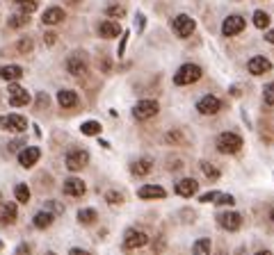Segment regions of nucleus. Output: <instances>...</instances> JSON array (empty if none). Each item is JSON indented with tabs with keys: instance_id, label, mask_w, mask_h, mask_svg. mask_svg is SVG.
I'll return each instance as SVG.
<instances>
[{
	"instance_id": "nucleus-36",
	"label": "nucleus",
	"mask_w": 274,
	"mask_h": 255,
	"mask_svg": "<svg viewBox=\"0 0 274 255\" xmlns=\"http://www.w3.org/2000/svg\"><path fill=\"white\" fill-rule=\"evenodd\" d=\"M44 210H48V212H50V214H55V216H60V214H64V205H60V203H57V201H46Z\"/></svg>"
},
{
	"instance_id": "nucleus-28",
	"label": "nucleus",
	"mask_w": 274,
	"mask_h": 255,
	"mask_svg": "<svg viewBox=\"0 0 274 255\" xmlns=\"http://www.w3.org/2000/svg\"><path fill=\"white\" fill-rule=\"evenodd\" d=\"M30 23V14H25V12H21V14H14L10 16V28L19 30V28H25V25Z\"/></svg>"
},
{
	"instance_id": "nucleus-51",
	"label": "nucleus",
	"mask_w": 274,
	"mask_h": 255,
	"mask_svg": "<svg viewBox=\"0 0 274 255\" xmlns=\"http://www.w3.org/2000/svg\"><path fill=\"white\" fill-rule=\"evenodd\" d=\"M256 255H272L269 250H260V253H256Z\"/></svg>"
},
{
	"instance_id": "nucleus-6",
	"label": "nucleus",
	"mask_w": 274,
	"mask_h": 255,
	"mask_svg": "<svg viewBox=\"0 0 274 255\" xmlns=\"http://www.w3.org/2000/svg\"><path fill=\"white\" fill-rule=\"evenodd\" d=\"M87 162H89V153L85 148H73L66 153V169L69 171H80L82 167H87Z\"/></svg>"
},
{
	"instance_id": "nucleus-26",
	"label": "nucleus",
	"mask_w": 274,
	"mask_h": 255,
	"mask_svg": "<svg viewBox=\"0 0 274 255\" xmlns=\"http://www.w3.org/2000/svg\"><path fill=\"white\" fill-rule=\"evenodd\" d=\"M101 123L99 121H85L82 125H80V133L87 135V137H96V135H101Z\"/></svg>"
},
{
	"instance_id": "nucleus-54",
	"label": "nucleus",
	"mask_w": 274,
	"mask_h": 255,
	"mask_svg": "<svg viewBox=\"0 0 274 255\" xmlns=\"http://www.w3.org/2000/svg\"><path fill=\"white\" fill-rule=\"evenodd\" d=\"M217 255H226V253H224V250H219V253H217Z\"/></svg>"
},
{
	"instance_id": "nucleus-38",
	"label": "nucleus",
	"mask_w": 274,
	"mask_h": 255,
	"mask_svg": "<svg viewBox=\"0 0 274 255\" xmlns=\"http://www.w3.org/2000/svg\"><path fill=\"white\" fill-rule=\"evenodd\" d=\"M215 203H217V205H233V203H235V198L231 196V194H219V196H217V201H215Z\"/></svg>"
},
{
	"instance_id": "nucleus-27",
	"label": "nucleus",
	"mask_w": 274,
	"mask_h": 255,
	"mask_svg": "<svg viewBox=\"0 0 274 255\" xmlns=\"http://www.w3.org/2000/svg\"><path fill=\"white\" fill-rule=\"evenodd\" d=\"M96 219H99V214H96V210H92V207H85V210L78 212V221L82 226H92Z\"/></svg>"
},
{
	"instance_id": "nucleus-33",
	"label": "nucleus",
	"mask_w": 274,
	"mask_h": 255,
	"mask_svg": "<svg viewBox=\"0 0 274 255\" xmlns=\"http://www.w3.org/2000/svg\"><path fill=\"white\" fill-rule=\"evenodd\" d=\"M16 48H19L21 55H28L32 53V48H35V44H32L30 37H23V39H19V44H16Z\"/></svg>"
},
{
	"instance_id": "nucleus-40",
	"label": "nucleus",
	"mask_w": 274,
	"mask_h": 255,
	"mask_svg": "<svg viewBox=\"0 0 274 255\" xmlns=\"http://www.w3.org/2000/svg\"><path fill=\"white\" fill-rule=\"evenodd\" d=\"M167 142H169V144H178V142H183V137H180L178 130H171V133L167 135Z\"/></svg>"
},
{
	"instance_id": "nucleus-7",
	"label": "nucleus",
	"mask_w": 274,
	"mask_h": 255,
	"mask_svg": "<svg viewBox=\"0 0 274 255\" xmlns=\"http://www.w3.org/2000/svg\"><path fill=\"white\" fill-rule=\"evenodd\" d=\"M171 28H174V32L180 37V39H185V37H190L192 32H195L197 23L190 19L188 14H178L174 21H171Z\"/></svg>"
},
{
	"instance_id": "nucleus-42",
	"label": "nucleus",
	"mask_w": 274,
	"mask_h": 255,
	"mask_svg": "<svg viewBox=\"0 0 274 255\" xmlns=\"http://www.w3.org/2000/svg\"><path fill=\"white\" fill-rule=\"evenodd\" d=\"M37 107H48V96H46V93H39V96H37Z\"/></svg>"
},
{
	"instance_id": "nucleus-57",
	"label": "nucleus",
	"mask_w": 274,
	"mask_h": 255,
	"mask_svg": "<svg viewBox=\"0 0 274 255\" xmlns=\"http://www.w3.org/2000/svg\"><path fill=\"white\" fill-rule=\"evenodd\" d=\"M0 201H3V194H0Z\"/></svg>"
},
{
	"instance_id": "nucleus-11",
	"label": "nucleus",
	"mask_w": 274,
	"mask_h": 255,
	"mask_svg": "<svg viewBox=\"0 0 274 255\" xmlns=\"http://www.w3.org/2000/svg\"><path fill=\"white\" fill-rule=\"evenodd\" d=\"M197 109H199V114H204V116H213V114H217L219 109H222V100L217 98V96H204V98L197 103Z\"/></svg>"
},
{
	"instance_id": "nucleus-5",
	"label": "nucleus",
	"mask_w": 274,
	"mask_h": 255,
	"mask_svg": "<svg viewBox=\"0 0 274 255\" xmlns=\"http://www.w3.org/2000/svg\"><path fill=\"white\" fill-rule=\"evenodd\" d=\"M0 128L10 130V133H25L28 130V118L21 114H5L0 116Z\"/></svg>"
},
{
	"instance_id": "nucleus-25",
	"label": "nucleus",
	"mask_w": 274,
	"mask_h": 255,
	"mask_svg": "<svg viewBox=\"0 0 274 255\" xmlns=\"http://www.w3.org/2000/svg\"><path fill=\"white\" fill-rule=\"evenodd\" d=\"M210 248H213V241H210L208 237H204V239L195 241V246H192V255H210Z\"/></svg>"
},
{
	"instance_id": "nucleus-21",
	"label": "nucleus",
	"mask_w": 274,
	"mask_h": 255,
	"mask_svg": "<svg viewBox=\"0 0 274 255\" xmlns=\"http://www.w3.org/2000/svg\"><path fill=\"white\" fill-rule=\"evenodd\" d=\"M41 21H44V25H57L64 21V10L62 7H48V10L41 14Z\"/></svg>"
},
{
	"instance_id": "nucleus-18",
	"label": "nucleus",
	"mask_w": 274,
	"mask_h": 255,
	"mask_svg": "<svg viewBox=\"0 0 274 255\" xmlns=\"http://www.w3.org/2000/svg\"><path fill=\"white\" fill-rule=\"evenodd\" d=\"M119 32H121V25L117 21H103L99 25V35L103 39H115V37H119Z\"/></svg>"
},
{
	"instance_id": "nucleus-41",
	"label": "nucleus",
	"mask_w": 274,
	"mask_h": 255,
	"mask_svg": "<svg viewBox=\"0 0 274 255\" xmlns=\"http://www.w3.org/2000/svg\"><path fill=\"white\" fill-rule=\"evenodd\" d=\"M32 253V246L30 244H21L19 248H16V255H30Z\"/></svg>"
},
{
	"instance_id": "nucleus-56",
	"label": "nucleus",
	"mask_w": 274,
	"mask_h": 255,
	"mask_svg": "<svg viewBox=\"0 0 274 255\" xmlns=\"http://www.w3.org/2000/svg\"><path fill=\"white\" fill-rule=\"evenodd\" d=\"M0 250H3V241H0Z\"/></svg>"
},
{
	"instance_id": "nucleus-44",
	"label": "nucleus",
	"mask_w": 274,
	"mask_h": 255,
	"mask_svg": "<svg viewBox=\"0 0 274 255\" xmlns=\"http://www.w3.org/2000/svg\"><path fill=\"white\" fill-rule=\"evenodd\" d=\"M162 248H164V237L158 235V244H153V253H155V255L162 253Z\"/></svg>"
},
{
	"instance_id": "nucleus-23",
	"label": "nucleus",
	"mask_w": 274,
	"mask_h": 255,
	"mask_svg": "<svg viewBox=\"0 0 274 255\" xmlns=\"http://www.w3.org/2000/svg\"><path fill=\"white\" fill-rule=\"evenodd\" d=\"M0 78L7 80V82H16V80L23 78V69H21V66H16V64H7V66H3V69H0Z\"/></svg>"
},
{
	"instance_id": "nucleus-32",
	"label": "nucleus",
	"mask_w": 274,
	"mask_h": 255,
	"mask_svg": "<svg viewBox=\"0 0 274 255\" xmlns=\"http://www.w3.org/2000/svg\"><path fill=\"white\" fill-rule=\"evenodd\" d=\"M254 25L258 30H265L269 25V14H265L263 10H258V12H254Z\"/></svg>"
},
{
	"instance_id": "nucleus-35",
	"label": "nucleus",
	"mask_w": 274,
	"mask_h": 255,
	"mask_svg": "<svg viewBox=\"0 0 274 255\" xmlns=\"http://www.w3.org/2000/svg\"><path fill=\"white\" fill-rule=\"evenodd\" d=\"M105 14L112 16V19H124L126 16V10L121 5H108L105 7Z\"/></svg>"
},
{
	"instance_id": "nucleus-49",
	"label": "nucleus",
	"mask_w": 274,
	"mask_h": 255,
	"mask_svg": "<svg viewBox=\"0 0 274 255\" xmlns=\"http://www.w3.org/2000/svg\"><path fill=\"white\" fill-rule=\"evenodd\" d=\"M21 146H23V142H21V139H16V142L10 144V151H16V148H21Z\"/></svg>"
},
{
	"instance_id": "nucleus-52",
	"label": "nucleus",
	"mask_w": 274,
	"mask_h": 255,
	"mask_svg": "<svg viewBox=\"0 0 274 255\" xmlns=\"http://www.w3.org/2000/svg\"><path fill=\"white\" fill-rule=\"evenodd\" d=\"M238 255H247V250H244V248H240V250H238Z\"/></svg>"
},
{
	"instance_id": "nucleus-46",
	"label": "nucleus",
	"mask_w": 274,
	"mask_h": 255,
	"mask_svg": "<svg viewBox=\"0 0 274 255\" xmlns=\"http://www.w3.org/2000/svg\"><path fill=\"white\" fill-rule=\"evenodd\" d=\"M69 255H92L89 250H82V248H71Z\"/></svg>"
},
{
	"instance_id": "nucleus-34",
	"label": "nucleus",
	"mask_w": 274,
	"mask_h": 255,
	"mask_svg": "<svg viewBox=\"0 0 274 255\" xmlns=\"http://www.w3.org/2000/svg\"><path fill=\"white\" fill-rule=\"evenodd\" d=\"M105 201H108L110 205H121V203H124V194L110 189V191H105Z\"/></svg>"
},
{
	"instance_id": "nucleus-20",
	"label": "nucleus",
	"mask_w": 274,
	"mask_h": 255,
	"mask_svg": "<svg viewBox=\"0 0 274 255\" xmlns=\"http://www.w3.org/2000/svg\"><path fill=\"white\" fill-rule=\"evenodd\" d=\"M137 196L144 198V201H149V198H164L167 196V191H164L160 185H144V187H140Z\"/></svg>"
},
{
	"instance_id": "nucleus-43",
	"label": "nucleus",
	"mask_w": 274,
	"mask_h": 255,
	"mask_svg": "<svg viewBox=\"0 0 274 255\" xmlns=\"http://www.w3.org/2000/svg\"><path fill=\"white\" fill-rule=\"evenodd\" d=\"M55 41H57V35H55V32H46L44 35V44L46 46H53Z\"/></svg>"
},
{
	"instance_id": "nucleus-19",
	"label": "nucleus",
	"mask_w": 274,
	"mask_h": 255,
	"mask_svg": "<svg viewBox=\"0 0 274 255\" xmlns=\"http://www.w3.org/2000/svg\"><path fill=\"white\" fill-rule=\"evenodd\" d=\"M57 103L64 109H71L80 103V98H78V93L71 91V89H62V91H57Z\"/></svg>"
},
{
	"instance_id": "nucleus-47",
	"label": "nucleus",
	"mask_w": 274,
	"mask_h": 255,
	"mask_svg": "<svg viewBox=\"0 0 274 255\" xmlns=\"http://www.w3.org/2000/svg\"><path fill=\"white\" fill-rule=\"evenodd\" d=\"M137 30H144V14H137Z\"/></svg>"
},
{
	"instance_id": "nucleus-10",
	"label": "nucleus",
	"mask_w": 274,
	"mask_h": 255,
	"mask_svg": "<svg viewBox=\"0 0 274 255\" xmlns=\"http://www.w3.org/2000/svg\"><path fill=\"white\" fill-rule=\"evenodd\" d=\"M217 223L224 228V230L235 232L242 226V216H240L238 212H222V214H217Z\"/></svg>"
},
{
	"instance_id": "nucleus-3",
	"label": "nucleus",
	"mask_w": 274,
	"mask_h": 255,
	"mask_svg": "<svg viewBox=\"0 0 274 255\" xmlns=\"http://www.w3.org/2000/svg\"><path fill=\"white\" fill-rule=\"evenodd\" d=\"M149 244V235L142 228H128L124 232V248L126 250H137L142 246Z\"/></svg>"
},
{
	"instance_id": "nucleus-29",
	"label": "nucleus",
	"mask_w": 274,
	"mask_h": 255,
	"mask_svg": "<svg viewBox=\"0 0 274 255\" xmlns=\"http://www.w3.org/2000/svg\"><path fill=\"white\" fill-rule=\"evenodd\" d=\"M14 196H16V201L19 203H25V205H28V203H30V187L28 185H16L14 187Z\"/></svg>"
},
{
	"instance_id": "nucleus-30",
	"label": "nucleus",
	"mask_w": 274,
	"mask_h": 255,
	"mask_svg": "<svg viewBox=\"0 0 274 255\" xmlns=\"http://www.w3.org/2000/svg\"><path fill=\"white\" fill-rule=\"evenodd\" d=\"M201 171L206 173V178H208V180H219V176H222V173H219V169L215 167V164H210V162H201Z\"/></svg>"
},
{
	"instance_id": "nucleus-39",
	"label": "nucleus",
	"mask_w": 274,
	"mask_h": 255,
	"mask_svg": "<svg viewBox=\"0 0 274 255\" xmlns=\"http://www.w3.org/2000/svg\"><path fill=\"white\" fill-rule=\"evenodd\" d=\"M217 196H219V191H208V194H204L199 201H201V203H210V201L215 203V201H217Z\"/></svg>"
},
{
	"instance_id": "nucleus-8",
	"label": "nucleus",
	"mask_w": 274,
	"mask_h": 255,
	"mask_svg": "<svg viewBox=\"0 0 274 255\" xmlns=\"http://www.w3.org/2000/svg\"><path fill=\"white\" fill-rule=\"evenodd\" d=\"M7 96H10V105H14V107H23V105L30 103V93H28V89H23L21 84H16V82L10 84Z\"/></svg>"
},
{
	"instance_id": "nucleus-4",
	"label": "nucleus",
	"mask_w": 274,
	"mask_h": 255,
	"mask_svg": "<svg viewBox=\"0 0 274 255\" xmlns=\"http://www.w3.org/2000/svg\"><path fill=\"white\" fill-rule=\"evenodd\" d=\"M158 109H160V105H158V100H140V103H135V107H133V116L137 118V121H146V118H153L155 114H158Z\"/></svg>"
},
{
	"instance_id": "nucleus-37",
	"label": "nucleus",
	"mask_w": 274,
	"mask_h": 255,
	"mask_svg": "<svg viewBox=\"0 0 274 255\" xmlns=\"http://www.w3.org/2000/svg\"><path fill=\"white\" fill-rule=\"evenodd\" d=\"M263 100H265V105H274V82L265 84V89H263Z\"/></svg>"
},
{
	"instance_id": "nucleus-55",
	"label": "nucleus",
	"mask_w": 274,
	"mask_h": 255,
	"mask_svg": "<svg viewBox=\"0 0 274 255\" xmlns=\"http://www.w3.org/2000/svg\"><path fill=\"white\" fill-rule=\"evenodd\" d=\"M46 255H57V253H46Z\"/></svg>"
},
{
	"instance_id": "nucleus-12",
	"label": "nucleus",
	"mask_w": 274,
	"mask_h": 255,
	"mask_svg": "<svg viewBox=\"0 0 274 255\" xmlns=\"http://www.w3.org/2000/svg\"><path fill=\"white\" fill-rule=\"evenodd\" d=\"M247 71H249L251 75L269 73V71H272V62H269L267 57H263V55H256V57H251L249 62H247Z\"/></svg>"
},
{
	"instance_id": "nucleus-45",
	"label": "nucleus",
	"mask_w": 274,
	"mask_h": 255,
	"mask_svg": "<svg viewBox=\"0 0 274 255\" xmlns=\"http://www.w3.org/2000/svg\"><path fill=\"white\" fill-rule=\"evenodd\" d=\"M126 41H128V32H124V37H121V44H119V50H117V55H124V50H126Z\"/></svg>"
},
{
	"instance_id": "nucleus-15",
	"label": "nucleus",
	"mask_w": 274,
	"mask_h": 255,
	"mask_svg": "<svg viewBox=\"0 0 274 255\" xmlns=\"http://www.w3.org/2000/svg\"><path fill=\"white\" fill-rule=\"evenodd\" d=\"M66 71H69L71 75H75V78L85 75L87 73V59L82 57V55H71V57L66 59Z\"/></svg>"
},
{
	"instance_id": "nucleus-53",
	"label": "nucleus",
	"mask_w": 274,
	"mask_h": 255,
	"mask_svg": "<svg viewBox=\"0 0 274 255\" xmlns=\"http://www.w3.org/2000/svg\"><path fill=\"white\" fill-rule=\"evenodd\" d=\"M269 219H272V223H274V210H272V214H269Z\"/></svg>"
},
{
	"instance_id": "nucleus-1",
	"label": "nucleus",
	"mask_w": 274,
	"mask_h": 255,
	"mask_svg": "<svg viewBox=\"0 0 274 255\" xmlns=\"http://www.w3.org/2000/svg\"><path fill=\"white\" fill-rule=\"evenodd\" d=\"M242 146H244L242 137L235 133H222L217 137V151L224 153V155H233V153L242 151Z\"/></svg>"
},
{
	"instance_id": "nucleus-24",
	"label": "nucleus",
	"mask_w": 274,
	"mask_h": 255,
	"mask_svg": "<svg viewBox=\"0 0 274 255\" xmlns=\"http://www.w3.org/2000/svg\"><path fill=\"white\" fill-rule=\"evenodd\" d=\"M53 221H55V214H50L48 210H41L35 214V219H32V223H35L37 230H46V228L53 226Z\"/></svg>"
},
{
	"instance_id": "nucleus-31",
	"label": "nucleus",
	"mask_w": 274,
	"mask_h": 255,
	"mask_svg": "<svg viewBox=\"0 0 274 255\" xmlns=\"http://www.w3.org/2000/svg\"><path fill=\"white\" fill-rule=\"evenodd\" d=\"M14 5L19 7L21 12H25V14H32V12L37 10V5H39V3H37V0H14Z\"/></svg>"
},
{
	"instance_id": "nucleus-48",
	"label": "nucleus",
	"mask_w": 274,
	"mask_h": 255,
	"mask_svg": "<svg viewBox=\"0 0 274 255\" xmlns=\"http://www.w3.org/2000/svg\"><path fill=\"white\" fill-rule=\"evenodd\" d=\"M265 41L274 46V30H269V32H265Z\"/></svg>"
},
{
	"instance_id": "nucleus-9",
	"label": "nucleus",
	"mask_w": 274,
	"mask_h": 255,
	"mask_svg": "<svg viewBox=\"0 0 274 255\" xmlns=\"http://www.w3.org/2000/svg\"><path fill=\"white\" fill-rule=\"evenodd\" d=\"M244 19L242 16H238V14H233V16H226L224 19V23H222V35L224 37H235V35H240L244 30Z\"/></svg>"
},
{
	"instance_id": "nucleus-17",
	"label": "nucleus",
	"mask_w": 274,
	"mask_h": 255,
	"mask_svg": "<svg viewBox=\"0 0 274 255\" xmlns=\"http://www.w3.org/2000/svg\"><path fill=\"white\" fill-rule=\"evenodd\" d=\"M130 171H133V176H137V178L149 176V173L153 171V160H151V157H140L137 162L130 164Z\"/></svg>"
},
{
	"instance_id": "nucleus-14",
	"label": "nucleus",
	"mask_w": 274,
	"mask_h": 255,
	"mask_svg": "<svg viewBox=\"0 0 274 255\" xmlns=\"http://www.w3.org/2000/svg\"><path fill=\"white\" fill-rule=\"evenodd\" d=\"M199 191V182L195 178H183V180L176 182V194L183 198H192Z\"/></svg>"
},
{
	"instance_id": "nucleus-2",
	"label": "nucleus",
	"mask_w": 274,
	"mask_h": 255,
	"mask_svg": "<svg viewBox=\"0 0 274 255\" xmlns=\"http://www.w3.org/2000/svg\"><path fill=\"white\" fill-rule=\"evenodd\" d=\"M201 66H197V64H183L178 71L174 73V84H178V87H185V84H192L197 82V80H201Z\"/></svg>"
},
{
	"instance_id": "nucleus-22",
	"label": "nucleus",
	"mask_w": 274,
	"mask_h": 255,
	"mask_svg": "<svg viewBox=\"0 0 274 255\" xmlns=\"http://www.w3.org/2000/svg\"><path fill=\"white\" fill-rule=\"evenodd\" d=\"M16 216H19V210H16L14 203H5V205L0 207V223L3 226H12L16 221Z\"/></svg>"
},
{
	"instance_id": "nucleus-13",
	"label": "nucleus",
	"mask_w": 274,
	"mask_h": 255,
	"mask_svg": "<svg viewBox=\"0 0 274 255\" xmlns=\"http://www.w3.org/2000/svg\"><path fill=\"white\" fill-rule=\"evenodd\" d=\"M39 157H41V151L37 146H25L23 151L19 153V164L23 169H30L39 162Z\"/></svg>"
},
{
	"instance_id": "nucleus-16",
	"label": "nucleus",
	"mask_w": 274,
	"mask_h": 255,
	"mask_svg": "<svg viewBox=\"0 0 274 255\" xmlns=\"http://www.w3.org/2000/svg\"><path fill=\"white\" fill-rule=\"evenodd\" d=\"M64 194L66 196H73V198H80V196H85V191H87V185L80 178H69V180H64Z\"/></svg>"
},
{
	"instance_id": "nucleus-50",
	"label": "nucleus",
	"mask_w": 274,
	"mask_h": 255,
	"mask_svg": "<svg viewBox=\"0 0 274 255\" xmlns=\"http://www.w3.org/2000/svg\"><path fill=\"white\" fill-rule=\"evenodd\" d=\"M180 167H183V164H180V160H176V162H171V164H169V169H171V171H178Z\"/></svg>"
}]
</instances>
